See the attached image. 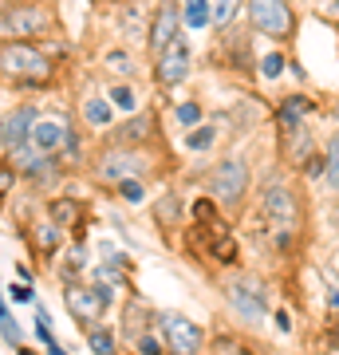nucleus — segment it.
Returning a JSON list of instances; mask_svg holds the SVG:
<instances>
[{
	"label": "nucleus",
	"mask_w": 339,
	"mask_h": 355,
	"mask_svg": "<svg viewBox=\"0 0 339 355\" xmlns=\"http://www.w3.org/2000/svg\"><path fill=\"white\" fill-rule=\"evenodd\" d=\"M257 237L264 233H308V198L300 178L292 182L280 166L268 182H257V205H252Z\"/></svg>",
	"instance_id": "nucleus-1"
},
{
	"label": "nucleus",
	"mask_w": 339,
	"mask_h": 355,
	"mask_svg": "<svg viewBox=\"0 0 339 355\" xmlns=\"http://www.w3.org/2000/svg\"><path fill=\"white\" fill-rule=\"evenodd\" d=\"M174 162H166L162 150H150V146H114V142H99L87 158V170L83 174L111 190L119 182H158Z\"/></svg>",
	"instance_id": "nucleus-2"
},
{
	"label": "nucleus",
	"mask_w": 339,
	"mask_h": 355,
	"mask_svg": "<svg viewBox=\"0 0 339 355\" xmlns=\"http://www.w3.org/2000/svg\"><path fill=\"white\" fill-rule=\"evenodd\" d=\"M201 193H209V198L221 205V214L237 225L241 217L249 214L252 198H257V178H252L249 154H241V150L221 154V158L201 174Z\"/></svg>",
	"instance_id": "nucleus-3"
},
{
	"label": "nucleus",
	"mask_w": 339,
	"mask_h": 355,
	"mask_svg": "<svg viewBox=\"0 0 339 355\" xmlns=\"http://www.w3.org/2000/svg\"><path fill=\"white\" fill-rule=\"evenodd\" d=\"M60 79V67L48 60L44 44L32 40H0V83H8L20 95L51 91Z\"/></svg>",
	"instance_id": "nucleus-4"
},
{
	"label": "nucleus",
	"mask_w": 339,
	"mask_h": 355,
	"mask_svg": "<svg viewBox=\"0 0 339 355\" xmlns=\"http://www.w3.org/2000/svg\"><path fill=\"white\" fill-rule=\"evenodd\" d=\"M217 292L225 300L229 316L237 320L241 328H264L272 320V284L261 277V272H249V268H233V272H221L217 280Z\"/></svg>",
	"instance_id": "nucleus-5"
},
{
	"label": "nucleus",
	"mask_w": 339,
	"mask_h": 355,
	"mask_svg": "<svg viewBox=\"0 0 339 355\" xmlns=\"http://www.w3.org/2000/svg\"><path fill=\"white\" fill-rule=\"evenodd\" d=\"M60 36V12L55 0H16V4H0V40H44Z\"/></svg>",
	"instance_id": "nucleus-6"
},
{
	"label": "nucleus",
	"mask_w": 339,
	"mask_h": 355,
	"mask_svg": "<svg viewBox=\"0 0 339 355\" xmlns=\"http://www.w3.org/2000/svg\"><path fill=\"white\" fill-rule=\"evenodd\" d=\"M60 296H63V308L79 331L95 328L107 320V312L119 308V292L103 288V284H91V280H71V284H60Z\"/></svg>",
	"instance_id": "nucleus-7"
},
{
	"label": "nucleus",
	"mask_w": 339,
	"mask_h": 355,
	"mask_svg": "<svg viewBox=\"0 0 339 355\" xmlns=\"http://www.w3.org/2000/svg\"><path fill=\"white\" fill-rule=\"evenodd\" d=\"M245 20L252 36H264L272 44L296 40V28H300V12L292 0H245Z\"/></svg>",
	"instance_id": "nucleus-8"
},
{
	"label": "nucleus",
	"mask_w": 339,
	"mask_h": 355,
	"mask_svg": "<svg viewBox=\"0 0 339 355\" xmlns=\"http://www.w3.org/2000/svg\"><path fill=\"white\" fill-rule=\"evenodd\" d=\"M158 336L166 343V355H205L209 352V328L201 320L174 312V308H158Z\"/></svg>",
	"instance_id": "nucleus-9"
},
{
	"label": "nucleus",
	"mask_w": 339,
	"mask_h": 355,
	"mask_svg": "<svg viewBox=\"0 0 339 355\" xmlns=\"http://www.w3.org/2000/svg\"><path fill=\"white\" fill-rule=\"evenodd\" d=\"M8 158H12L16 174H20V186H28L32 193H55V186H63V182L71 178L55 154H40V150H32V146L8 154Z\"/></svg>",
	"instance_id": "nucleus-10"
},
{
	"label": "nucleus",
	"mask_w": 339,
	"mask_h": 355,
	"mask_svg": "<svg viewBox=\"0 0 339 355\" xmlns=\"http://www.w3.org/2000/svg\"><path fill=\"white\" fill-rule=\"evenodd\" d=\"M193 44H189L186 32H177L174 40H170V48L162 51V55H154L150 60V79L154 87L162 91V95H170L174 87H182L189 76H193Z\"/></svg>",
	"instance_id": "nucleus-11"
},
{
	"label": "nucleus",
	"mask_w": 339,
	"mask_h": 355,
	"mask_svg": "<svg viewBox=\"0 0 339 355\" xmlns=\"http://www.w3.org/2000/svg\"><path fill=\"white\" fill-rule=\"evenodd\" d=\"M99 142H114V146H150V150H162V123H158V114L154 111H134L119 119Z\"/></svg>",
	"instance_id": "nucleus-12"
},
{
	"label": "nucleus",
	"mask_w": 339,
	"mask_h": 355,
	"mask_svg": "<svg viewBox=\"0 0 339 355\" xmlns=\"http://www.w3.org/2000/svg\"><path fill=\"white\" fill-rule=\"evenodd\" d=\"M20 237L28 241V249H32V257H36L44 268H51L55 261H60L63 245H67V233H63L60 225H51L44 214L28 217V221H20Z\"/></svg>",
	"instance_id": "nucleus-13"
},
{
	"label": "nucleus",
	"mask_w": 339,
	"mask_h": 355,
	"mask_svg": "<svg viewBox=\"0 0 339 355\" xmlns=\"http://www.w3.org/2000/svg\"><path fill=\"white\" fill-rule=\"evenodd\" d=\"M114 312H119V324H114V331H119L123 347H130V340H139L142 331H154V328H158V308L146 304V300L139 296V288L126 292Z\"/></svg>",
	"instance_id": "nucleus-14"
},
{
	"label": "nucleus",
	"mask_w": 339,
	"mask_h": 355,
	"mask_svg": "<svg viewBox=\"0 0 339 355\" xmlns=\"http://www.w3.org/2000/svg\"><path fill=\"white\" fill-rule=\"evenodd\" d=\"M40 107L36 99H20L16 107L0 114V142H4V154H16L28 146V135H32V123L40 119Z\"/></svg>",
	"instance_id": "nucleus-15"
},
{
	"label": "nucleus",
	"mask_w": 339,
	"mask_h": 355,
	"mask_svg": "<svg viewBox=\"0 0 339 355\" xmlns=\"http://www.w3.org/2000/svg\"><path fill=\"white\" fill-rule=\"evenodd\" d=\"M40 214L48 217L51 225H60L63 233H71L76 225H83V221H95L91 217V205L83 202V198H76V190H55L44 198V205H40Z\"/></svg>",
	"instance_id": "nucleus-16"
},
{
	"label": "nucleus",
	"mask_w": 339,
	"mask_h": 355,
	"mask_svg": "<svg viewBox=\"0 0 339 355\" xmlns=\"http://www.w3.org/2000/svg\"><path fill=\"white\" fill-rule=\"evenodd\" d=\"M76 127V114L67 111H40V119L32 123V135H28V146L40 154H60L67 130Z\"/></svg>",
	"instance_id": "nucleus-17"
},
{
	"label": "nucleus",
	"mask_w": 339,
	"mask_h": 355,
	"mask_svg": "<svg viewBox=\"0 0 339 355\" xmlns=\"http://www.w3.org/2000/svg\"><path fill=\"white\" fill-rule=\"evenodd\" d=\"M186 205H189L186 193L177 190V186H166L158 198H150V217H154V225H158L162 237H177V233L189 225Z\"/></svg>",
	"instance_id": "nucleus-18"
},
{
	"label": "nucleus",
	"mask_w": 339,
	"mask_h": 355,
	"mask_svg": "<svg viewBox=\"0 0 339 355\" xmlns=\"http://www.w3.org/2000/svg\"><path fill=\"white\" fill-rule=\"evenodd\" d=\"M182 32V0H154L150 16V36H146V55H162L170 48V40Z\"/></svg>",
	"instance_id": "nucleus-19"
},
{
	"label": "nucleus",
	"mask_w": 339,
	"mask_h": 355,
	"mask_svg": "<svg viewBox=\"0 0 339 355\" xmlns=\"http://www.w3.org/2000/svg\"><path fill=\"white\" fill-rule=\"evenodd\" d=\"M76 119H79V127L87 130V135H95V139H103L107 130L119 123V111H114L111 103H107V95H103V87H91L79 95L76 103Z\"/></svg>",
	"instance_id": "nucleus-20"
},
{
	"label": "nucleus",
	"mask_w": 339,
	"mask_h": 355,
	"mask_svg": "<svg viewBox=\"0 0 339 355\" xmlns=\"http://www.w3.org/2000/svg\"><path fill=\"white\" fill-rule=\"evenodd\" d=\"M150 16H154L150 0H119V40L126 48H146Z\"/></svg>",
	"instance_id": "nucleus-21"
},
{
	"label": "nucleus",
	"mask_w": 339,
	"mask_h": 355,
	"mask_svg": "<svg viewBox=\"0 0 339 355\" xmlns=\"http://www.w3.org/2000/svg\"><path fill=\"white\" fill-rule=\"evenodd\" d=\"M221 64L237 76H257V51L249 48V32L245 28H229L221 32Z\"/></svg>",
	"instance_id": "nucleus-22"
},
{
	"label": "nucleus",
	"mask_w": 339,
	"mask_h": 355,
	"mask_svg": "<svg viewBox=\"0 0 339 355\" xmlns=\"http://www.w3.org/2000/svg\"><path fill=\"white\" fill-rule=\"evenodd\" d=\"M99 71L107 76V83H134V79L142 76V60H139V51L134 48L114 44V48H103Z\"/></svg>",
	"instance_id": "nucleus-23"
},
{
	"label": "nucleus",
	"mask_w": 339,
	"mask_h": 355,
	"mask_svg": "<svg viewBox=\"0 0 339 355\" xmlns=\"http://www.w3.org/2000/svg\"><path fill=\"white\" fill-rule=\"evenodd\" d=\"M91 245H83V241H67L63 245V253H60V261H55V280L60 284H71V280H87V272H91Z\"/></svg>",
	"instance_id": "nucleus-24"
},
{
	"label": "nucleus",
	"mask_w": 339,
	"mask_h": 355,
	"mask_svg": "<svg viewBox=\"0 0 339 355\" xmlns=\"http://www.w3.org/2000/svg\"><path fill=\"white\" fill-rule=\"evenodd\" d=\"M83 336V343H87V352L91 355H123L126 347H123V340H119V331H114V324H95V328H87V331H79Z\"/></svg>",
	"instance_id": "nucleus-25"
},
{
	"label": "nucleus",
	"mask_w": 339,
	"mask_h": 355,
	"mask_svg": "<svg viewBox=\"0 0 339 355\" xmlns=\"http://www.w3.org/2000/svg\"><path fill=\"white\" fill-rule=\"evenodd\" d=\"M170 119H174V127L186 135V130L201 127V123L209 119V111H205V103H201L198 95H189V99H174V103H170Z\"/></svg>",
	"instance_id": "nucleus-26"
},
{
	"label": "nucleus",
	"mask_w": 339,
	"mask_h": 355,
	"mask_svg": "<svg viewBox=\"0 0 339 355\" xmlns=\"http://www.w3.org/2000/svg\"><path fill=\"white\" fill-rule=\"evenodd\" d=\"M103 95H107V103L119 111V119L142 111V91H139V83H107V87H103Z\"/></svg>",
	"instance_id": "nucleus-27"
},
{
	"label": "nucleus",
	"mask_w": 339,
	"mask_h": 355,
	"mask_svg": "<svg viewBox=\"0 0 339 355\" xmlns=\"http://www.w3.org/2000/svg\"><path fill=\"white\" fill-rule=\"evenodd\" d=\"M217 142H221V127H217L214 119H205L201 127H193V130L182 135V150L186 154H214Z\"/></svg>",
	"instance_id": "nucleus-28"
},
{
	"label": "nucleus",
	"mask_w": 339,
	"mask_h": 355,
	"mask_svg": "<svg viewBox=\"0 0 339 355\" xmlns=\"http://www.w3.org/2000/svg\"><path fill=\"white\" fill-rule=\"evenodd\" d=\"M214 12H209V0H182V32L186 36H201L209 28Z\"/></svg>",
	"instance_id": "nucleus-29"
},
{
	"label": "nucleus",
	"mask_w": 339,
	"mask_h": 355,
	"mask_svg": "<svg viewBox=\"0 0 339 355\" xmlns=\"http://www.w3.org/2000/svg\"><path fill=\"white\" fill-rule=\"evenodd\" d=\"M186 214H189V225H214V221H221V205L214 202V198H209V193H193V198H189V205H186Z\"/></svg>",
	"instance_id": "nucleus-30"
},
{
	"label": "nucleus",
	"mask_w": 339,
	"mask_h": 355,
	"mask_svg": "<svg viewBox=\"0 0 339 355\" xmlns=\"http://www.w3.org/2000/svg\"><path fill=\"white\" fill-rule=\"evenodd\" d=\"M209 12H214L209 28L221 36V32H229V28L241 20V12H245V0H209Z\"/></svg>",
	"instance_id": "nucleus-31"
},
{
	"label": "nucleus",
	"mask_w": 339,
	"mask_h": 355,
	"mask_svg": "<svg viewBox=\"0 0 339 355\" xmlns=\"http://www.w3.org/2000/svg\"><path fill=\"white\" fill-rule=\"evenodd\" d=\"M320 300H324V316L339 320V272L331 265L320 268Z\"/></svg>",
	"instance_id": "nucleus-32"
},
{
	"label": "nucleus",
	"mask_w": 339,
	"mask_h": 355,
	"mask_svg": "<svg viewBox=\"0 0 339 355\" xmlns=\"http://www.w3.org/2000/svg\"><path fill=\"white\" fill-rule=\"evenodd\" d=\"M284 71H288V51L272 48V51H261V55H257V79H264V83H277Z\"/></svg>",
	"instance_id": "nucleus-33"
},
{
	"label": "nucleus",
	"mask_w": 339,
	"mask_h": 355,
	"mask_svg": "<svg viewBox=\"0 0 339 355\" xmlns=\"http://www.w3.org/2000/svg\"><path fill=\"white\" fill-rule=\"evenodd\" d=\"M150 186H154V182H119V186H111V193H114L123 205L139 209V205H150V198H154Z\"/></svg>",
	"instance_id": "nucleus-34"
},
{
	"label": "nucleus",
	"mask_w": 339,
	"mask_h": 355,
	"mask_svg": "<svg viewBox=\"0 0 339 355\" xmlns=\"http://www.w3.org/2000/svg\"><path fill=\"white\" fill-rule=\"evenodd\" d=\"M292 174L300 178L304 186H315V182H324V174H327V158H324V150H315V154H308Z\"/></svg>",
	"instance_id": "nucleus-35"
},
{
	"label": "nucleus",
	"mask_w": 339,
	"mask_h": 355,
	"mask_svg": "<svg viewBox=\"0 0 339 355\" xmlns=\"http://www.w3.org/2000/svg\"><path fill=\"white\" fill-rule=\"evenodd\" d=\"M16 190H20V174H16L12 158L4 154V158H0V205H8V202H12Z\"/></svg>",
	"instance_id": "nucleus-36"
},
{
	"label": "nucleus",
	"mask_w": 339,
	"mask_h": 355,
	"mask_svg": "<svg viewBox=\"0 0 339 355\" xmlns=\"http://www.w3.org/2000/svg\"><path fill=\"white\" fill-rule=\"evenodd\" d=\"M126 352H134V355H166V343H162V336H158V328H154V331H142L139 340H130Z\"/></svg>",
	"instance_id": "nucleus-37"
},
{
	"label": "nucleus",
	"mask_w": 339,
	"mask_h": 355,
	"mask_svg": "<svg viewBox=\"0 0 339 355\" xmlns=\"http://www.w3.org/2000/svg\"><path fill=\"white\" fill-rule=\"evenodd\" d=\"M268 324H272V331H277V336H284V340H288V336H296V316H292L288 304L272 308V320H268Z\"/></svg>",
	"instance_id": "nucleus-38"
},
{
	"label": "nucleus",
	"mask_w": 339,
	"mask_h": 355,
	"mask_svg": "<svg viewBox=\"0 0 339 355\" xmlns=\"http://www.w3.org/2000/svg\"><path fill=\"white\" fill-rule=\"evenodd\" d=\"M4 300H8V304H36V300H40L36 284H20V280H16V284L4 288Z\"/></svg>",
	"instance_id": "nucleus-39"
},
{
	"label": "nucleus",
	"mask_w": 339,
	"mask_h": 355,
	"mask_svg": "<svg viewBox=\"0 0 339 355\" xmlns=\"http://www.w3.org/2000/svg\"><path fill=\"white\" fill-rule=\"evenodd\" d=\"M0 340L8 343L12 352L20 347V343H28V340H24V328L16 324V316H4V320H0Z\"/></svg>",
	"instance_id": "nucleus-40"
},
{
	"label": "nucleus",
	"mask_w": 339,
	"mask_h": 355,
	"mask_svg": "<svg viewBox=\"0 0 339 355\" xmlns=\"http://www.w3.org/2000/svg\"><path fill=\"white\" fill-rule=\"evenodd\" d=\"M315 347L320 352H339V320H327L324 331L315 336Z\"/></svg>",
	"instance_id": "nucleus-41"
},
{
	"label": "nucleus",
	"mask_w": 339,
	"mask_h": 355,
	"mask_svg": "<svg viewBox=\"0 0 339 355\" xmlns=\"http://www.w3.org/2000/svg\"><path fill=\"white\" fill-rule=\"evenodd\" d=\"M320 150H324L327 166H339V127H336V130H327V139L320 142Z\"/></svg>",
	"instance_id": "nucleus-42"
},
{
	"label": "nucleus",
	"mask_w": 339,
	"mask_h": 355,
	"mask_svg": "<svg viewBox=\"0 0 339 355\" xmlns=\"http://www.w3.org/2000/svg\"><path fill=\"white\" fill-rule=\"evenodd\" d=\"M12 272H16V280H20V284H36V268L28 265V261H16Z\"/></svg>",
	"instance_id": "nucleus-43"
},
{
	"label": "nucleus",
	"mask_w": 339,
	"mask_h": 355,
	"mask_svg": "<svg viewBox=\"0 0 339 355\" xmlns=\"http://www.w3.org/2000/svg\"><path fill=\"white\" fill-rule=\"evenodd\" d=\"M324 186H327V193H331V198H336V205H339V166H327Z\"/></svg>",
	"instance_id": "nucleus-44"
},
{
	"label": "nucleus",
	"mask_w": 339,
	"mask_h": 355,
	"mask_svg": "<svg viewBox=\"0 0 339 355\" xmlns=\"http://www.w3.org/2000/svg\"><path fill=\"white\" fill-rule=\"evenodd\" d=\"M288 71H292L296 79H300V83H308V71H304V64L296 60V55H288Z\"/></svg>",
	"instance_id": "nucleus-45"
},
{
	"label": "nucleus",
	"mask_w": 339,
	"mask_h": 355,
	"mask_svg": "<svg viewBox=\"0 0 339 355\" xmlns=\"http://www.w3.org/2000/svg\"><path fill=\"white\" fill-rule=\"evenodd\" d=\"M44 355H71V352H67V347H63V343L55 340V343H51V347H44Z\"/></svg>",
	"instance_id": "nucleus-46"
},
{
	"label": "nucleus",
	"mask_w": 339,
	"mask_h": 355,
	"mask_svg": "<svg viewBox=\"0 0 339 355\" xmlns=\"http://www.w3.org/2000/svg\"><path fill=\"white\" fill-rule=\"evenodd\" d=\"M12 355H40V347H32V343H20Z\"/></svg>",
	"instance_id": "nucleus-47"
},
{
	"label": "nucleus",
	"mask_w": 339,
	"mask_h": 355,
	"mask_svg": "<svg viewBox=\"0 0 339 355\" xmlns=\"http://www.w3.org/2000/svg\"><path fill=\"white\" fill-rule=\"evenodd\" d=\"M0 158H4V142H0Z\"/></svg>",
	"instance_id": "nucleus-48"
},
{
	"label": "nucleus",
	"mask_w": 339,
	"mask_h": 355,
	"mask_svg": "<svg viewBox=\"0 0 339 355\" xmlns=\"http://www.w3.org/2000/svg\"><path fill=\"white\" fill-rule=\"evenodd\" d=\"M205 355H217V352H205Z\"/></svg>",
	"instance_id": "nucleus-49"
},
{
	"label": "nucleus",
	"mask_w": 339,
	"mask_h": 355,
	"mask_svg": "<svg viewBox=\"0 0 339 355\" xmlns=\"http://www.w3.org/2000/svg\"><path fill=\"white\" fill-rule=\"evenodd\" d=\"M123 355H134V352H123Z\"/></svg>",
	"instance_id": "nucleus-50"
}]
</instances>
